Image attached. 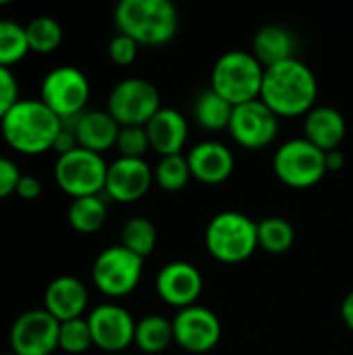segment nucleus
<instances>
[{
  "mask_svg": "<svg viewBox=\"0 0 353 355\" xmlns=\"http://www.w3.org/2000/svg\"><path fill=\"white\" fill-rule=\"evenodd\" d=\"M227 131L237 146L246 150H262L277 139L279 116L262 100H252L233 108Z\"/></svg>",
  "mask_w": 353,
  "mask_h": 355,
  "instance_id": "f8f14e48",
  "label": "nucleus"
},
{
  "mask_svg": "<svg viewBox=\"0 0 353 355\" xmlns=\"http://www.w3.org/2000/svg\"><path fill=\"white\" fill-rule=\"evenodd\" d=\"M141 272L144 258L135 256L121 243L102 250L92 264V281L96 289L108 297L129 295L139 285Z\"/></svg>",
  "mask_w": 353,
  "mask_h": 355,
  "instance_id": "9d476101",
  "label": "nucleus"
},
{
  "mask_svg": "<svg viewBox=\"0 0 353 355\" xmlns=\"http://www.w3.org/2000/svg\"><path fill=\"white\" fill-rule=\"evenodd\" d=\"M318 98V79L314 71L295 58L264 69L260 100L281 119L306 116Z\"/></svg>",
  "mask_w": 353,
  "mask_h": 355,
  "instance_id": "f257e3e1",
  "label": "nucleus"
},
{
  "mask_svg": "<svg viewBox=\"0 0 353 355\" xmlns=\"http://www.w3.org/2000/svg\"><path fill=\"white\" fill-rule=\"evenodd\" d=\"M277 179L291 189H310L322 181L327 171V152L318 150L304 137L281 144L273 156Z\"/></svg>",
  "mask_w": 353,
  "mask_h": 355,
  "instance_id": "423d86ee",
  "label": "nucleus"
},
{
  "mask_svg": "<svg viewBox=\"0 0 353 355\" xmlns=\"http://www.w3.org/2000/svg\"><path fill=\"white\" fill-rule=\"evenodd\" d=\"M92 331V341L98 349L106 354L125 352L135 341V320L119 304H102L94 308L87 316Z\"/></svg>",
  "mask_w": 353,
  "mask_h": 355,
  "instance_id": "4468645a",
  "label": "nucleus"
},
{
  "mask_svg": "<svg viewBox=\"0 0 353 355\" xmlns=\"http://www.w3.org/2000/svg\"><path fill=\"white\" fill-rule=\"evenodd\" d=\"M347 125L343 114L333 106H314L304 116V139L322 152L339 150Z\"/></svg>",
  "mask_w": 353,
  "mask_h": 355,
  "instance_id": "412c9836",
  "label": "nucleus"
},
{
  "mask_svg": "<svg viewBox=\"0 0 353 355\" xmlns=\"http://www.w3.org/2000/svg\"><path fill=\"white\" fill-rule=\"evenodd\" d=\"M264 67L248 50H229L221 54L210 73V89L229 104L241 106L260 100Z\"/></svg>",
  "mask_w": 353,
  "mask_h": 355,
  "instance_id": "39448f33",
  "label": "nucleus"
},
{
  "mask_svg": "<svg viewBox=\"0 0 353 355\" xmlns=\"http://www.w3.org/2000/svg\"><path fill=\"white\" fill-rule=\"evenodd\" d=\"M150 148L162 156H177L183 152L189 125L187 119L177 108H160L146 125Z\"/></svg>",
  "mask_w": 353,
  "mask_h": 355,
  "instance_id": "6ab92c4d",
  "label": "nucleus"
},
{
  "mask_svg": "<svg viewBox=\"0 0 353 355\" xmlns=\"http://www.w3.org/2000/svg\"><path fill=\"white\" fill-rule=\"evenodd\" d=\"M21 200H37L42 196V181L33 175H21L19 179V185H17V191H15Z\"/></svg>",
  "mask_w": 353,
  "mask_h": 355,
  "instance_id": "c9c22d12",
  "label": "nucleus"
},
{
  "mask_svg": "<svg viewBox=\"0 0 353 355\" xmlns=\"http://www.w3.org/2000/svg\"><path fill=\"white\" fill-rule=\"evenodd\" d=\"M40 100L62 121H73L85 112L89 100V81L73 64H60L46 73L40 85Z\"/></svg>",
  "mask_w": 353,
  "mask_h": 355,
  "instance_id": "1a4fd4ad",
  "label": "nucleus"
},
{
  "mask_svg": "<svg viewBox=\"0 0 353 355\" xmlns=\"http://www.w3.org/2000/svg\"><path fill=\"white\" fill-rule=\"evenodd\" d=\"M204 243L208 254L223 264H239L258 250V223L237 210H225L210 218Z\"/></svg>",
  "mask_w": 353,
  "mask_h": 355,
  "instance_id": "20e7f679",
  "label": "nucleus"
},
{
  "mask_svg": "<svg viewBox=\"0 0 353 355\" xmlns=\"http://www.w3.org/2000/svg\"><path fill=\"white\" fill-rule=\"evenodd\" d=\"M295 243V231L281 216H266L258 223V248L273 256L287 254Z\"/></svg>",
  "mask_w": 353,
  "mask_h": 355,
  "instance_id": "a878e982",
  "label": "nucleus"
},
{
  "mask_svg": "<svg viewBox=\"0 0 353 355\" xmlns=\"http://www.w3.org/2000/svg\"><path fill=\"white\" fill-rule=\"evenodd\" d=\"M6 355H15V354H6Z\"/></svg>",
  "mask_w": 353,
  "mask_h": 355,
  "instance_id": "58836bf2",
  "label": "nucleus"
},
{
  "mask_svg": "<svg viewBox=\"0 0 353 355\" xmlns=\"http://www.w3.org/2000/svg\"><path fill=\"white\" fill-rule=\"evenodd\" d=\"M108 216V206L102 196H87V198H75L69 204L67 218L69 225L77 233H96L104 227Z\"/></svg>",
  "mask_w": 353,
  "mask_h": 355,
  "instance_id": "393cba45",
  "label": "nucleus"
},
{
  "mask_svg": "<svg viewBox=\"0 0 353 355\" xmlns=\"http://www.w3.org/2000/svg\"><path fill=\"white\" fill-rule=\"evenodd\" d=\"M25 33H27V44L29 50L35 54H50L54 52L60 44H62V25L48 15H40L33 17L27 25H25Z\"/></svg>",
  "mask_w": 353,
  "mask_h": 355,
  "instance_id": "cd10ccee",
  "label": "nucleus"
},
{
  "mask_svg": "<svg viewBox=\"0 0 353 355\" xmlns=\"http://www.w3.org/2000/svg\"><path fill=\"white\" fill-rule=\"evenodd\" d=\"M89 293L83 281L71 275L56 277L48 283L44 291V310L56 318L58 322L83 318V312L87 308Z\"/></svg>",
  "mask_w": 353,
  "mask_h": 355,
  "instance_id": "a211bd4d",
  "label": "nucleus"
},
{
  "mask_svg": "<svg viewBox=\"0 0 353 355\" xmlns=\"http://www.w3.org/2000/svg\"><path fill=\"white\" fill-rule=\"evenodd\" d=\"M114 25L139 46H162L175 37L179 15L169 0H123L114 8Z\"/></svg>",
  "mask_w": 353,
  "mask_h": 355,
  "instance_id": "7ed1b4c3",
  "label": "nucleus"
},
{
  "mask_svg": "<svg viewBox=\"0 0 353 355\" xmlns=\"http://www.w3.org/2000/svg\"><path fill=\"white\" fill-rule=\"evenodd\" d=\"M94 345L92 341V331L87 324V318H75L60 322L58 331V349H62L69 355L85 354Z\"/></svg>",
  "mask_w": 353,
  "mask_h": 355,
  "instance_id": "7c9ffc66",
  "label": "nucleus"
},
{
  "mask_svg": "<svg viewBox=\"0 0 353 355\" xmlns=\"http://www.w3.org/2000/svg\"><path fill=\"white\" fill-rule=\"evenodd\" d=\"M175 343L189 354H208L212 352L223 335L218 316L204 306H189L175 314L173 318Z\"/></svg>",
  "mask_w": 353,
  "mask_h": 355,
  "instance_id": "ddd939ff",
  "label": "nucleus"
},
{
  "mask_svg": "<svg viewBox=\"0 0 353 355\" xmlns=\"http://www.w3.org/2000/svg\"><path fill=\"white\" fill-rule=\"evenodd\" d=\"M202 289H204L202 272L191 262L185 260L169 262L156 275L158 297L177 310L196 306L198 297L202 295Z\"/></svg>",
  "mask_w": 353,
  "mask_h": 355,
  "instance_id": "dca6fc26",
  "label": "nucleus"
},
{
  "mask_svg": "<svg viewBox=\"0 0 353 355\" xmlns=\"http://www.w3.org/2000/svg\"><path fill=\"white\" fill-rule=\"evenodd\" d=\"M60 322L44 308L27 310L10 324L8 341L15 355H52L58 349Z\"/></svg>",
  "mask_w": 353,
  "mask_h": 355,
  "instance_id": "9b49d317",
  "label": "nucleus"
},
{
  "mask_svg": "<svg viewBox=\"0 0 353 355\" xmlns=\"http://www.w3.org/2000/svg\"><path fill=\"white\" fill-rule=\"evenodd\" d=\"M121 158H144L150 150V139L146 127H121L117 146Z\"/></svg>",
  "mask_w": 353,
  "mask_h": 355,
  "instance_id": "2f4dec72",
  "label": "nucleus"
},
{
  "mask_svg": "<svg viewBox=\"0 0 353 355\" xmlns=\"http://www.w3.org/2000/svg\"><path fill=\"white\" fill-rule=\"evenodd\" d=\"M137 50H139V44L125 35V33H117L110 44H108V56L114 64H121V67H129L135 62L137 58Z\"/></svg>",
  "mask_w": 353,
  "mask_h": 355,
  "instance_id": "473e14b6",
  "label": "nucleus"
},
{
  "mask_svg": "<svg viewBox=\"0 0 353 355\" xmlns=\"http://www.w3.org/2000/svg\"><path fill=\"white\" fill-rule=\"evenodd\" d=\"M160 108L158 87L144 77L121 79L106 102V110L121 127H146Z\"/></svg>",
  "mask_w": 353,
  "mask_h": 355,
  "instance_id": "6e6552de",
  "label": "nucleus"
},
{
  "mask_svg": "<svg viewBox=\"0 0 353 355\" xmlns=\"http://www.w3.org/2000/svg\"><path fill=\"white\" fill-rule=\"evenodd\" d=\"M341 318L345 322V327L353 333V291H350L341 304Z\"/></svg>",
  "mask_w": 353,
  "mask_h": 355,
  "instance_id": "e433bc0d",
  "label": "nucleus"
},
{
  "mask_svg": "<svg viewBox=\"0 0 353 355\" xmlns=\"http://www.w3.org/2000/svg\"><path fill=\"white\" fill-rule=\"evenodd\" d=\"M191 171L183 154L162 156L154 166V183L164 191H181L187 187Z\"/></svg>",
  "mask_w": 353,
  "mask_h": 355,
  "instance_id": "c85d7f7f",
  "label": "nucleus"
},
{
  "mask_svg": "<svg viewBox=\"0 0 353 355\" xmlns=\"http://www.w3.org/2000/svg\"><path fill=\"white\" fill-rule=\"evenodd\" d=\"M154 183V171L144 158H117L108 164L104 193L119 204L141 200Z\"/></svg>",
  "mask_w": 353,
  "mask_h": 355,
  "instance_id": "2eb2a0df",
  "label": "nucleus"
},
{
  "mask_svg": "<svg viewBox=\"0 0 353 355\" xmlns=\"http://www.w3.org/2000/svg\"><path fill=\"white\" fill-rule=\"evenodd\" d=\"M295 35L281 25H264L254 33L252 40V54L264 69L295 58Z\"/></svg>",
  "mask_w": 353,
  "mask_h": 355,
  "instance_id": "4be33fe9",
  "label": "nucleus"
},
{
  "mask_svg": "<svg viewBox=\"0 0 353 355\" xmlns=\"http://www.w3.org/2000/svg\"><path fill=\"white\" fill-rule=\"evenodd\" d=\"M19 179H21L19 166L10 158L0 156V200L12 196L17 191Z\"/></svg>",
  "mask_w": 353,
  "mask_h": 355,
  "instance_id": "f704fd0d",
  "label": "nucleus"
},
{
  "mask_svg": "<svg viewBox=\"0 0 353 355\" xmlns=\"http://www.w3.org/2000/svg\"><path fill=\"white\" fill-rule=\"evenodd\" d=\"M156 241H158L156 227L146 216H133L121 229V245L144 260L156 250Z\"/></svg>",
  "mask_w": 353,
  "mask_h": 355,
  "instance_id": "bb28decb",
  "label": "nucleus"
},
{
  "mask_svg": "<svg viewBox=\"0 0 353 355\" xmlns=\"http://www.w3.org/2000/svg\"><path fill=\"white\" fill-rule=\"evenodd\" d=\"M62 125L40 98H21L0 121V133L15 152L37 156L54 148Z\"/></svg>",
  "mask_w": 353,
  "mask_h": 355,
  "instance_id": "f03ea898",
  "label": "nucleus"
},
{
  "mask_svg": "<svg viewBox=\"0 0 353 355\" xmlns=\"http://www.w3.org/2000/svg\"><path fill=\"white\" fill-rule=\"evenodd\" d=\"M106 173L108 164L102 154L83 148H75L54 162V181L73 200L100 196L106 185Z\"/></svg>",
  "mask_w": 353,
  "mask_h": 355,
  "instance_id": "0eeeda50",
  "label": "nucleus"
},
{
  "mask_svg": "<svg viewBox=\"0 0 353 355\" xmlns=\"http://www.w3.org/2000/svg\"><path fill=\"white\" fill-rule=\"evenodd\" d=\"M139 352L148 355L162 354L169 349L171 343H175L173 335V320H169L162 314H148L135 324V341Z\"/></svg>",
  "mask_w": 353,
  "mask_h": 355,
  "instance_id": "5701e85b",
  "label": "nucleus"
},
{
  "mask_svg": "<svg viewBox=\"0 0 353 355\" xmlns=\"http://www.w3.org/2000/svg\"><path fill=\"white\" fill-rule=\"evenodd\" d=\"M73 129L79 148L96 154H104L106 150L114 148L121 133V125L110 116L108 110L81 112L77 119H73Z\"/></svg>",
  "mask_w": 353,
  "mask_h": 355,
  "instance_id": "aec40b11",
  "label": "nucleus"
},
{
  "mask_svg": "<svg viewBox=\"0 0 353 355\" xmlns=\"http://www.w3.org/2000/svg\"><path fill=\"white\" fill-rule=\"evenodd\" d=\"M233 104H229L223 96H218L214 89H204L198 94L193 102V119L200 127L208 131H223L229 129L231 116H233Z\"/></svg>",
  "mask_w": 353,
  "mask_h": 355,
  "instance_id": "b1692460",
  "label": "nucleus"
},
{
  "mask_svg": "<svg viewBox=\"0 0 353 355\" xmlns=\"http://www.w3.org/2000/svg\"><path fill=\"white\" fill-rule=\"evenodd\" d=\"M343 164H345V156L341 150L327 152V171H341Z\"/></svg>",
  "mask_w": 353,
  "mask_h": 355,
  "instance_id": "4c0bfd02",
  "label": "nucleus"
},
{
  "mask_svg": "<svg viewBox=\"0 0 353 355\" xmlns=\"http://www.w3.org/2000/svg\"><path fill=\"white\" fill-rule=\"evenodd\" d=\"M31 52L27 44L25 27L10 19H0V67H8L23 60Z\"/></svg>",
  "mask_w": 353,
  "mask_h": 355,
  "instance_id": "c756f323",
  "label": "nucleus"
},
{
  "mask_svg": "<svg viewBox=\"0 0 353 355\" xmlns=\"http://www.w3.org/2000/svg\"><path fill=\"white\" fill-rule=\"evenodd\" d=\"M19 83L8 67H0V121L19 102Z\"/></svg>",
  "mask_w": 353,
  "mask_h": 355,
  "instance_id": "72a5a7b5",
  "label": "nucleus"
},
{
  "mask_svg": "<svg viewBox=\"0 0 353 355\" xmlns=\"http://www.w3.org/2000/svg\"><path fill=\"white\" fill-rule=\"evenodd\" d=\"M185 158L191 171V179H198L204 185H221L235 171V156L231 148L214 139L196 144Z\"/></svg>",
  "mask_w": 353,
  "mask_h": 355,
  "instance_id": "f3484780",
  "label": "nucleus"
}]
</instances>
